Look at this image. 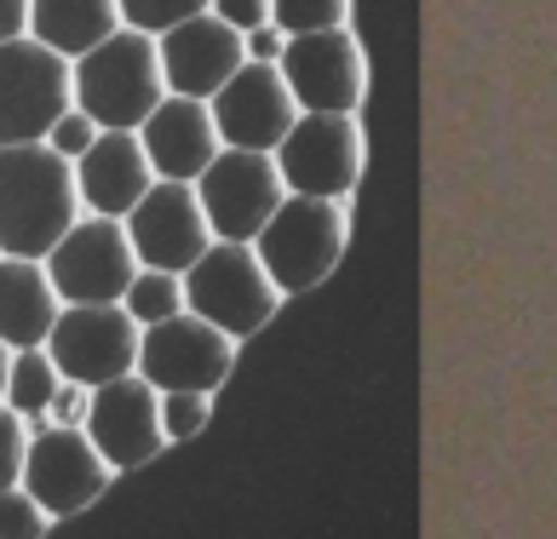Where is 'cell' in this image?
Returning <instances> with one entry per match:
<instances>
[{
  "mask_svg": "<svg viewBox=\"0 0 557 539\" xmlns=\"http://www.w3.org/2000/svg\"><path fill=\"white\" fill-rule=\"evenodd\" d=\"M115 29H121L115 0H29V35L40 47H52L58 58L92 52Z\"/></svg>",
  "mask_w": 557,
  "mask_h": 539,
  "instance_id": "cell-20",
  "label": "cell"
},
{
  "mask_svg": "<svg viewBox=\"0 0 557 539\" xmlns=\"http://www.w3.org/2000/svg\"><path fill=\"white\" fill-rule=\"evenodd\" d=\"M29 35V0H0V40Z\"/></svg>",
  "mask_w": 557,
  "mask_h": 539,
  "instance_id": "cell-32",
  "label": "cell"
},
{
  "mask_svg": "<svg viewBox=\"0 0 557 539\" xmlns=\"http://www.w3.org/2000/svg\"><path fill=\"white\" fill-rule=\"evenodd\" d=\"M47 528H52V516L40 511V500L24 482L0 488V539H40Z\"/></svg>",
  "mask_w": 557,
  "mask_h": 539,
  "instance_id": "cell-25",
  "label": "cell"
},
{
  "mask_svg": "<svg viewBox=\"0 0 557 539\" xmlns=\"http://www.w3.org/2000/svg\"><path fill=\"white\" fill-rule=\"evenodd\" d=\"M231 367H236V339L219 334L213 322L190 316V310L138 327L133 373L144 385H156V390H208L213 397V390L231 379Z\"/></svg>",
  "mask_w": 557,
  "mask_h": 539,
  "instance_id": "cell-8",
  "label": "cell"
},
{
  "mask_svg": "<svg viewBox=\"0 0 557 539\" xmlns=\"http://www.w3.org/2000/svg\"><path fill=\"white\" fill-rule=\"evenodd\" d=\"M115 7H121V24H127V29L161 35V29H173L178 17L208 12V0H115Z\"/></svg>",
  "mask_w": 557,
  "mask_h": 539,
  "instance_id": "cell-26",
  "label": "cell"
},
{
  "mask_svg": "<svg viewBox=\"0 0 557 539\" xmlns=\"http://www.w3.org/2000/svg\"><path fill=\"white\" fill-rule=\"evenodd\" d=\"M121 304H127V316L138 327H150V322H168L184 310V276H173V270H133V281H127V293H121Z\"/></svg>",
  "mask_w": 557,
  "mask_h": 539,
  "instance_id": "cell-22",
  "label": "cell"
},
{
  "mask_svg": "<svg viewBox=\"0 0 557 539\" xmlns=\"http://www.w3.org/2000/svg\"><path fill=\"white\" fill-rule=\"evenodd\" d=\"M24 448H29V425L24 413H12L0 402V488H12L24 476Z\"/></svg>",
  "mask_w": 557,
  "mask_h": 539,
  "instance_id": "cell-28",
  "label": "cell"
},
{
  "mask_svg": "<svg viewBox=\"0 0 557 539\" xmlns=\"http://www.w3.org/2000/svg\"><path fill=\"white\" fill-rule=\"evenodd\" d=\"M345 236H350V218H345V201H322V196H294L287 190L276 201V213L264 218V230L253 236V253L287 293H311L317 281L334 276V264L345 259Z\"/></svg>",
  "mask_w": 557,
  "mask_h": 539,
  "instance_id": "cell-3",
  "label": "cell"
},
{
  "mask_svg": "<svg viewBox=\"0 0 557 539\" xmlns=\"http://www.w3.org/2000/svg\"><path fill=\"white\" fill-rule=\"evenodd\" d=\"M81 413H87V385H75L58 373V390H52V402H47V419L52 425H81Z\"/></svg>",
  "mask_w": 557,
  "mask_h": 539,
  "instance_id": "cell-30",
  "label": "cell"
},
{
  "mask_svg": "<svg viewBox=\"0 0 557 539\" xmlns=\"http://www.w3.org/2000/svg\"><path fill=\"white\" fill-rule=\"evenodd\" d=\"M47 356L52 367L75 385H104L133 373L138 362V322L127 316V304H64L47 334Z\"/></svg>",
  "mask_w": 557,
  "mask_h": 539,
  "instance_id": "cell-12",
  "label": "cell"
},
{
  "mask_svg": "<svg viewBox=\"0 0 557 539\" xmlns=\"http://www.w3.org/2000/svg\"><path fill=\"white\" fill-rule=\"evenodd\" d=\"M70 98L75 110H87L98 121V133H138V121L168 98L156 35L121 24L92 52L70 58Z\"/></svg>",
  "mask_w": 557,
  "mask_h": 539,
  "instance_id": "cell-2",
  "label": "cell"
},
{
  "mask_svg": "<svg viewBox=\"0 0 557 539\" xmlns=\"http://www.w3.org/2000/svg\"><path fill=\"white\" fill-rule=\"evenodd\" d=\"M282 196H287V184L264 150H231L224 143L196 178V201H201V218H208L213 241H253Z\"/></svg>",
  "mask_w": 557,
  "mask_h": 539,
  "instance_id": "cell-11",
  "label": "cell"
},
{
  "mask_svg": "<svg viewBox=\"0 0 557 539\" xmlns=\"http://www.w3.org/2000/svg\"><path fill=\"white\" fill-rule=\"evenodd\" d=\"M156 385H144L138 373H121L87 390V413H81V430L92 437V448L104 453L110 471H138L150 465L168 437H161V408H156Z\"/></svg>",
  "mask_w": 557,
  "mask_h": 539,
  "instance_id": "cell-13",
  "label": "cell"
},
{
  "mask_svg": "<svg viewBox=\"0 0 557 539\" xmlns=\"http://www.w3.org/2000/svg\"><path fill=\"white\" fill-rule=\"evenodd\" d=\"M138 143H144L150 173L173 178V184H196L201 167L224 150L208 98H178V92H168L150 115L138 121Z\"/></svg>",
  "mask_w": 557,
  "mask_h": 539,
  "instance_id": "cell-17",
  "label": "cell"
},
{
  "mask_svg": "<svg viewBox=\"0 0 557 539\" xmlns=\"http://www.w3.org/2000/svg\"><path fill=\"white\" fill-rule=\"evenodd\" d=\"M7 362H12V344H0V390H7Z\"/></svg>",
  "mask_w": 557,
  "mask_h": 539,
  "instance_id": "cell-33",
  "label": "cell"
},
{
  "mask_svg": "<svg viewBox=\"0 0 557 539\" xmlns=\"http://www.w3.org/2000/svg\"><path fill=\"white\" fill-rule=\"evenodd\" d=\"M156 184L150 161H144V143L138 133H98L87 143V155L75 161V196H81V213H98V218H127L133 201Z\"/></svg>",
  "mask_w": 557,
  "mask_h": 539,
  "instance_id": "cell-18",
  "label": "cell"
},
{
  "mask_svg": "<svg viewBox=\"0 0 557 539\" xmlns=\"http://www.w3.org/2000/svg\"><path fill=\"white\" fill-rule=\"evenodd\" d=\"M70 103V58L35 35L0 40V143H40Z\"/></svg>",
  "mask_w": 557,
  "mask_h": 539,
  "instance_id": "cell-10",
  "label": "cell"
},
{
  "mask_svg": "<svg viewBox=\"0 0 557 539\" xmlns=\"http://www.w3.org/2000/svg\"><path fill=\"white\" fill-rule=\"evenodd\" d=\"M184 310L213 322L219 334L247 339L282 310V287L264 276L253 241H208L184 270Z\"/></svg>",
  "mask_w": 557,
  "mask_h": 539,
  "instance_id": "cell-4",
  "label": "cell"
},
{
  "mask_svg": "<svg viewBox=\"0 0 557 539\" xmlns=\"http://www.w3.org/2000/svg\"><path fill=\"white\" fill-rule=\"evenodd\" d=\"M282 184L294 196H322V201H350V190L362 184V121L357 115H322L299 110L287 138L271 150Z\"/></svg>",
  "mask_w": 557,
  "mask_h": 539,
  "instance_id": "cell-5",
  "label": "cell"
},
{
  "mask_svg": "<svg viewBox=\"0 0 557 539\" xmlns=\"http://www.w3.org/2000/svg\"><path fill=\"white\" fill-rule=\"evenodd\" d=\"M276 70H282V80H287V92H294L299 110L357 115L362 98H368V58H362V40L350 35V24L287 35Z\"/></svg>",
  "mask_w": 557,
  "mask_h": 539,
  "instance_id": "cell-7",
  "label": "cell"
},
{
  "mask_svg": "<svg viewBox=\"0 0 557 539\" xmlns=\"http://www.w3.org/2000/svg\"><path fill=\"white\" fill-rule=\"evenodd\" d=\"M156 58H161L168 92H178V98H213L224 80L247 64L242 35L231 24H219L213 12L178 17L173 29H161L156 35Z\"/></svg>",
  "mask_w": 557,
  "mask_h": 539,
  "instance_id": "cell-16",
  "label": "cell"
},
{
  "mask_svg": "<svg viewBox=\"0 0 557 539\" xmlns=\"http://www.w3.org/2000/svg\"><path fill=\"white\" fill-rule=\"evenodd\" d=\"M156 408H161V437L168 442H190L213 413V397L208 390H156Z\"/></svg>",
  "mask_w": 557,
  "mask_h": 539,
  "instance_id": "cell-24",
  "label": "cell"
},
{
  "mask_svg": "<svg viewBox=\"0 0 557 539\" xmlns=\"http://www.w3.org/2000/svg\"><path fill=\"white\" fill-rule=\"evenodd\" d=\"M58 390V367L47 356V344H29V350H12L7 362V390H0V402L12 413H24V425H47V402Z\"/></svg>",
  "mask_w": 557,
  "mask_h": 539,
  "instance_id": "cell-21",
  "label": "cell"
},
{
  "mask_svg": "<svg viewBox=\"0 0 557 539\" xmlns=\"http://www.w3.org/2000/svg\"><path fill=\"white\" fill-rule=\"evenodd\" d=\"M213 110V127H219V143H231V150H264L271 155L276 143L287 138L294 127L299 103L287 92V80L276 64H242L224 87L208 98Z\"/></svg>",
  "mask_w": 557,
  "mask_h": 539,
  "instance_id": "cell-15",
  "label": "cell"
},
{
  "mask_svg": "<svg viewBox=\"0 0 557 539\" xmlns=\"http://www.w3.org/2000/svg\"><path fill=\"white\" fill-rule=\"evenodd\" d=\"M208 12L219 17V24H231L236 35L271 24V0H208Z\"/></svg>",
  "mask_w": 557,
  "mask_h": 539,
  "instance_id": "cell-29",
  "label": "cell"
},
{
  "mask_svg": "<svg viewBox=\"0 0 557 539\" xmlns=\"http://www.w3.org/2000/svg\"><path fill=\"white\" fill-rule=\"evenodd\" d=\"M58 310H64V304H58L40 259L0 253V344H12V350L47 344Z\"/></svg>",
  "mask_w": 557,
  "mask_h": 539,
  "instance_id": "cell-19",
  "label": "cell"
},
{
  "mask_svg": "<svg viewBox=\"0 0 557 539\" xmlns=\"http://www.w3.org/2000/svg\"><path fill=\"white\" fill-rule=\"evenodd\" d=\"M282 47H287V35H282L276 24H259V29H247V35H242V52H247V64H276V58H282Z\"/></svg>",
  "mask_w": 557,
  "mask_h": 539,
  "instance_id": "cell-31",
  "label": "cell"
},
{
  "mask_svg": "<svg viewBox=\"0 0 557 539\" xmlns=\"http://www.w3.org/2000/svg\"><path fill=\"white\" fill-rule=\"evenodd\" d=\"M75 218V161L52 155L47 143H0V253L47 259Z\"/></svg>",
  "mask_w": 557,
  "mask_h": 539,
  "instance_id": "cell-1",
  "label": "cell"
},
{
  "mask_svg": "<svg viewBox=\"0 0 557 539\" xmlns=\"http://www.w3.org/2000/svg\"><path fill=\"white\" fill-rule=\"evenodd\" d=\"M110 465H104V453L92 448V437L81 425H35L29 430V448H24V482L40 511L52 516H75V511H87L104 500V488H110Z\"/></svg>",
  "mask_w": 557,
  "mask_h": 539,
  "instance_id": "cell-9",
  "label": "cell"
},
{
  "mask_svg": "<svg viewBox=\"0 0 557 539\" xmlns=\"http://www.w3.org/2000/svg\"><path fill=\"white\" fill-rule=\"evenodd\" d=\"M121 230H127L133 259L144 270H173V276H184L201 259V247L213 241L208 218H201V201H196V184H173V178H156L133 201V213L121 218Z\"/></svg>",
  "mask_w": 557,
  "mask_h": 539,
  "instance_id": "cell-14",
  "label": "cell"
},
{
  "mask_svg": "<svg viewBox=\"0 0 557 539\" xmlns=\"http://www.w3.org/2000/svg\"><path fill=\"white\" fill-rule=\"evenodd\" d=\"M271 24L282 35H311L350 24V0H271Z\"/></svg>",
  "mask_w": 557,
  "mask_h": 539,
  "instance_id": "cell-23",
  "label": "cell"
},
{
  "mask_svg": "<svg viewBox=\"0 0 557 539\" xmlns=\"http://www.w3.org/2000/svg\"><path fill=\"white\" fill-rule=\"evenodd\" d=\"M92 138H98V121H92L87 110H75V103H70V110L47 127V138H40V143H47L52 155H64V161H81Z\"/></svg>",
  "mask_w": 557,
  "mask_h": 539,
  "instance_id": "cell-27",
  "label": "cell"
},
{
  "mask_svg": "<svg viewBox=\"0 0 557 539\" xmlns=\"http://www.w3.org/2000/svg\"><path fill=\"white\" fill-rule=\"evenodd\" d=\"M47 270L58 304H115L133 281V241L121 230V218H98V213H81L64 236L52 241V253L40 259Z\"/></svg>",
  "mask_w": 557,
  "mask_h": 539,
  "instance_id": "cell-6",
  "label": "cell"
}]
</instances>
